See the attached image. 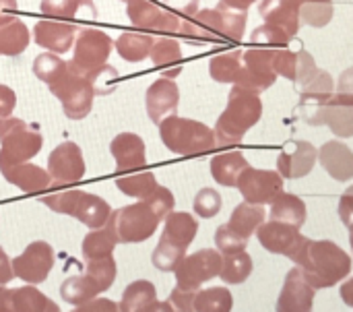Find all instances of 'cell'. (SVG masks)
Returning a JSON list of instances; mask_svg holds the SVG:
<instances>
[{"mask_svg":"<svg viewBox=\"0 0 353 312\" xmlns=\"http://www.w3.org/2000/svg\"><path fill=\"white\" fill-rule=\"evenodd\" d=\"M290 259L316 290L333 288L352 273V257L333 240H310L304 236Z\"/></svg>","mask_w":353,"mask_h":312,"instance_id":"6da1fadb","label":"cell"},{"mask_svg":"<svg viewBox=\"0 0 353 312\" xmlns=\"http://www.w3.org/2000/svg\"><path fill=\"white\" fill-rule=\"evenodd\" d=\"M263 118V101L261 95L252 89L234 85L228 95V106L215 124V141L217 145H238L246 137V133L256 126Z\"/></svg>","mask_w":353,"mask_h":312,"instance_id":"7a4b0ae2","label":"cell"},{"mask_svg":"<svg viewBox=\"0 0 353 312\" xmlns=\"http://www.w3.org/2000/svg\"><path fill=\"white\" fill-rule=\"evenodd\" d=\"M161 143L176 155L182 157H201L215 149V133L192 118H180L176 114L159 122Z\"/></svg>","mask_w":353,"mask_h":312,"instance_id":"3957f363","label":"cell"},{"mask_svg":"<svg viewBox=\"0 0 353 312\" xmlns=\"http://www.w3.org/2000/svg\"><path fill=\"white\" fill-rule=\"evenodd\" d=\"M163 222L165 226L159 244L153 251L151 263L159 271H174L186 257V251L199 232V222L186 211H170Z\"/></svg>","mask_w":353,"mask_h":312,"instance_id":"277c9868","label":"cell"},{"mask_svg":"<svg viewBox=\"0 0 353 312\" xmlns=\"http://www.w3.org/2000/svg\"><path fill=\"white\" fill-rule=\"evenodd\" d=\"M48 89L56 99H60L62 112L66 114V118L83 120L89 116L95 89H93V83L72 62L66 64V70L54 83H50Z\"/></svg>","mask_w":353,"mask_h":312,"instance_id":"5b68a950","label":"cell"},{"mask_svg":"<svg viewBox=\"0 0 353 312\" xmlns=\"http://www.w3.org/2000/svg\"><path fill=\"white\" fill-rule=\"evenodd\" d=\"M41 135L25 120L0 118V170L33 159L41 151Z\"/></svg>","mask_w":353,"mask_h":312,"instance_id":"8992f818","label":"cell"},{"mask_svg":"<svg viewBox=\"0 0 353 312\" xmlns=\"http://www.w3.org/2000/svg\"><path fill=\"white\" fill-rule=\"evenodd\" d=\"M108 222L114 226L120 244H141L149 240L161 224V220L145 201L112 211Z\"/></svg>","mask_w":353,"mask_h":312,"instance_id":"52a82bcc","label":"cell"},{"mask_svg":"<svg viewBox=\"0 0 353 312\" xmlns=\"http://www.w3.org/2000/svg\"><path fill=\"white\" fill-rule=\"evenodd\" d=\"M223 255L215 248H203L192 255H186L180 265L174 269L176 286L186 290H201L203 284L219 277Z\"/></svg>","mask_w":353,"mask_h":312,"instance_id":"ba28073f","label":"cell"},{"mask_svg":"<svg viewBox=\"0 0 353 312\" xmlns=\"http://www.w3.org/2000/svg\"><path fill=\"white\" fill-rule=\"evenodd\" d=\"M112 48H114V39L105 31L91 29V27L81 29L74 37V56L70 62L83 75H89L99 66L108 64Z\"/></svg>","mask_w":353,"mask_h":312,"instance_id":"9c48e42d","label":"cell"},{"mask_svg":"<svg viewBox=\"0 0 353 312\" xmlns=\"http://www.w3.org/2000/svg\"><path fill=\"white\" fill-rule=\"evenodd\" d=\"M275 48H250L242 54V68L234 85L252 89L256 93L267 91L275 85L277 72L273 66Z\"/></svg>","mask_w":353,"mask_h":312,"instance_id":"30bf717a","label":"cell"},{"mask_svg":"<svg viewBox=\"0 0 353 312\" xmlns=\"http://www.w3.org/2000/svg\"><path fill=\"white\" fill-rule=\"evenodd\" d=\"M335 95V81L327 70H321L306 87L300 89V118L308 126H325L329 99Z\"/></svg>","mask_w":353,"mask_h":312,"instance_id":"8fae6325","label":"cell"},{"mask_svg":"<svg viewBox=\"0 0 353 312\" xmlns=\"http://www.w3.org/2000/svg\"><path fill=\"white\" fill-rule=\"evenodd\" d=\"M180 35H182V39L190 41L192 46L228 41V27H225L221 8L215 6V8L196 10L192 17L182 19Z\"/></svg>","mask_w":353,"mask_h":312,"instance_id":"7c38bea8","label":"cell"},{"mask_svg":"<svg viewBox=\"0 0 353 312\" xmlns=\"http://www.w3.org/2000/svg\"><path fill=\"white\" fill-rule=\"evenodd\" d=\"M54 248L48 242H31L17 259H12V273L25 284L37 286L48 280L54 267Z\"/></svg>","mask_w":353,"mask_h":312,"instance_id":"4fadbf2b","label":"cell"},{"mask_svg":"<svg viewBox=\"0 0 353 312\" xmlns=\"http://www.w3.org/2000/svg\"><path fill=\"white\" fill-rule=\"evenodd\" d=\"M87 172L83 151L77 143L66 141L60 143L48 157V174L52 178V186H64L79 182Z\"/></svg>","mask_w":353,"mask_h":312,"instance_id":"5bb4252c","label":"cell"},{"mask_svg":"<svg viewBox=\"0 0 353 312\" xmlns=\"http://www.w3.org/2000/svg\"><path fill=\"white\" fill-rule=\"evenodd\" d=\"M236 188L242 193L244 201L254 205H269L283 191V176L273 170H256L248 166L240 174Z\"/></svg>","mask_w":353,"mask_h":312,"instance_id":"9a60e30c","label":"cell"},{"mask_svg":"<svg viewBox=\"0 0 353 312\" xmlns=\"http://www.w3.org/2000/svg\"><path fill=\"white\" fill-rule=\"evenodd\" d=\"M128 19L132 21V25L143 27V29H151V31H159L163 35H174L180 33V25L182 19L174 12H170L168 8H159V4H155L153 0H128Z\"/></svg>","mask_w":353,"mask_h":312,"instance_id":"2e32d148","label":"cell"},{"mask_svg":"<svg viewBox=\"0 0 353 312\" xmlns=\"http://www.w3.org/2000/svg\"><path fill=\"white\" fill-rule=\"evenodd\" d=\"M319 162V149L308 141H288L277 157V172L288 178H304Z\"/></svg>","mask_w":353,"mask_h":312,"instance_id":"e0dca14e","label":"cell"},{"mask_svg":"<svg viewBox=\"0 0 353 312\" xmlns=\"http://www.w3.org/2000/svg\"><path fill=\"white\" fill-rule=\"evenodd\" d=\"M314 294H316V288L310 286V282L304 277L302 269L296 265L285 275V284H283V290L277 300V311L310 312L312 304H314Z\"/></svg>","mask_w":353,"mask_h":312,"instance_id":"ac0fdd59","label":"cell"},{"mask_svg":"<svg viewBox=\"0 0 353 312\" xmlns=\"http://www.w3.org/2000/svg\"><path fill=\"white\" fill-rule=\"evenodd\" d=\"M178 104H180V89H178L176 81L168 79V77H161L155 83H151L145 93V108H147L149 118L155 124H159L163 118L176 114Z\"/></svg>","mask_w":353,"mask_h":312,"instance_id":"d6986e66","label":"cell"},{"mask_svg":"<svg viewBox=\"0 0 353 312\" xmlns=\"http://www.w3.org/2000/svg\"><path fill=\"white\" fill-rule=\"evenodd\" d=\"M256 238L263 244V248H267L273 255H283V257H292L296 253V248L302 242V234L300 228L283 224V222H269V224H261L256 230Z\"/></svg>","mask_w":353,"mask_h":312,"instance_id":"ffe728a7","label":"cell"},{"mask_svg":"<svg viewBox=\"0 0 353 312\" xmlns=\"http://www.w3.org/2000/svg\"><path fill=\"white\" fill-rule=\"evenodd\" d=\"M110 153L116 159V172H134L147 166L145 141L134 133H120L110 143Z\"/></svg>","mask_w":353,"mask_h":312,"instance_id":"44dd1931","label":"cell"},{"mask_svg":"<svg viewBox=\"0 0 353 312\" xmlns=\"http://www.w3.org/2000/svg\"><path fill=\"white\" fill-rule=\"evenodd\" d=\"M77 37V27L66 23V21H37L33 27V41L48 52L54 54H64L74 46Z\"/></svg>","mask_w":353,"mask_h":312,"instance_id":"7402d4cb","label":"cell"},{"mask_svg":"<svg viewBox=\"0 0 353 312\" xmlns=\"http://www.w3.org/2000/svg\"><path fill=\"white\" fill-rule=\"evenodd\" d=\"M319 162L337 182H347L353 178V151L341 141H327L319 149Z\"/></svg>","mask_w":353,"mask_h":312,"instance_id":"603a6c76","label":"cell"},{"mask_svg":"<svg viewBox=\"0 0 353 312\" xmlns=\"http://www.w3.org/2000/svg\"><path fill=\"white\" fill-rule=\"evenodd\" d=\"M259 12L265 19V23L285 31L290 37L298 35L302 19L296 0H263Z\"/></svg>","mask_w":353,"mask_h":312,"instance_id":"cb8c5ba5","label":"cell"},{"mask_svg":"<svg viewBox=\"0 0 353 312\" xmlns=\"http://www.w3.org/2000/svg\"><path fill=\"white\" fill-rule=\"evenodd\" d=\"M0 172H2V176H4V180L8 184L21 188L23 193L33 195V193H41V191L52 188V178H50L48 170H43L39 166H33L29 162L2 168Z\"/></svg>","mask_w":353,"mask_h":312,"instance_id":"d4e9b609","label":"cell"},{"mask_svg":"<svg viewBox=\"0 0 353 312\" xmlns=\"http://www.w3.org/2000/svg\"><path fill=\"white\" fill-rule=\"evenodd\" d=\"M325 126H329L339 139L353 137V95L335 93L329 99L325 112Z\"/></svg>","mask_w":353,"mask_h":312,"instance_id":"484cf974","label":"cell"},{"mask_svg":"<svg viewBox=\"0 0 353 312\" xmlns=\"http://www.w3.org/2000/svg\"><path fill=\"white\" fill-rule=\"evenodd\" d=\"M110 215H112V207L108 205V201H103L97 195H91V193L81 191L79 197H77V201H74V209H72V215L70 217H74L83 226L95 230V228L105 226V222L110 220Z\"/></svg>","mask_w":353,"mask_h":312,"instance_id":"4316f807","label":"cell"},{"mask_svg":"<svg viewBox=\"0 0 353 312\" xmlns=\"http://www.w3.org/2000/svg\"><path fill=\"white\" fill-rule=\"evenodd\" d=\"M31 33L14 14L0 17V56H19L27 50Z\"/></svg>","mask_w":353,"mask_h":312,"instance_id":"83f0119b","label":"cell"},{"mask_svg":"<svg viewBox=\"0 0 353 312\" xmlns=\"http://www.w3.org/2000/svg\"><path fill=\"white\" fill-rule=\"evenodd\" d=\"M149 58L157 68L163 70V77L168 79H176L182 72V48L174 37H155Z\"/></svg>","mask_w":353,"mask_h":312,"instance_id":"f1b7e54d","label":"cell"},{"mask_svg":"<svg viewBox=\"0 0 353 312\" xmlns=\"http://www.w3.org/2000/svg\"><path fill=\"white\" fill-rule=\"evenodd\" d=\"M248 159L240 151H228L219 153L211 159V176L215 178L217 184L225 188H234L238 184L240 174L248 168Z\"/></svg>","mask_w":353,"mask_h":312,"instance_id":"f546056e","label":"cell"},{"mask_svg":"<svg viewBox=\"0 0 353 312\" xmlns=\"http://www.w3.org/2000/svg\"><path fill=\"white\" fill-rule=\"evenodd\" d=\"M269 205H271V220L273 222H283V224H290L296 228H302L306 224L308 209L300 197L281 191Z\"/></svg>","mask_w":353,"mask_h":312,"instance_id":"4dcf8cb0","label":"cell"},{"mask_svg":"<svg viewBox=\"0 0 353 312\" xmlns=\"http://www.w3.org/2000/svg\"><path fill=\"white\" fill-rule=\"evenodd\" d=\"M58 304L41 294L33 284L10 290L8 312H58Z\"/></svg>","mask_w":353,"mask_h":312,"instance_id":"1f68e13d","label":"cell"},{"mask_svg":"<svg viewBox=\"0 0 353 312\" xmlns=\"http://www.w3.org/2000/svg\"><path fill=\"white\" fill-rule=\"evenodd\" d=\"M116 244H120L118 236H116V230L110 222H105V226L101 228H95L91 230L85 238H83V244H81V253H83V259L85 261H91V259H101V257H108L114 253Z\"/></svg>","mask_w":353,"mask_h":312,"instance_id":"d6a6232c","label":"cell"},{"mask_svg":"<svg viewBox=\"0 0 353 312\" xmlns=\"http://www.w3.org/2000/svg\"><path fill=\"white\" fill-rule=\"evenodd\" d=\"M41 12L50 19L70 21V19H95V4L91 0H41Z\"/></svg>","mask_w":353,"mask_h":312,"instance_id":"836d02e7","label":"cell"},{"mask_svg":"<svg viewBox=\"0 0 353 312\" xmlns=\"http://www.w3.org/2000/svg\"><path fill=\"white\" fill-rule=\"evenodd\" d=\"M157 302V290L151 282L139 280L126 286L122 300H120V311L122 312H149L153 311Z\"/></svg>","mask_w":353,"mask_h":312,"instance_id":"e575fe53","label":"cell"},{"mask_svg":"<svg viewBox=\"0 0 353 312\" xmlns=\"http://www.w3.org/2000/svg\"><path fill=\"white\" fill-rule=\"evenodd\" d=\"M265 205H254V203H240L234 211H232V217L228 222V226L238 232L242 238L250 240V236L259 230V226L265 222Z\"/></svg>","mask_w":353,"mask_h":312,"instance_id":"d590c367","label":"cell"},{"mask_svg":"<svg viewBox=\"0 0 353 312\" xmlns=\"http://www.w3.org/2000/svg\"><path fill=\"white\" fill-rule=\"evenodd\" d=\"M155 37L151 33H134V31H126L122 33L114 46L116 52L126 60V62H141L145 58H149L151 46H153Z\"/></svg>","mask_w":353,"mask_h":312,"instance_id":"8d00e7d4","label":"cell"},{"mask_svg":"<svg viewBox=\"0 0 353 312\" xmlns=\"http://www.w3.org/2000/svg\"><path fill=\"white\" fill-rule=\"evenodd\" d=\"M99 292L97 284L85 273V275H72L66 282H62L60 286V296L64 302L72 304V306H81L89 300H93Z\"/></svg>","mask_w":353,"mask_h":312,"instance_id":"74e56055","label":"cell"},{"mask_svg":"<svg viewBox=\"0 0 353 312\" xmlns=\"http://www.w3.org/2000/svg\"><path fill=\"white\" fill-rule=\"evenodd\" d=\"M242 54L240 50H234V52H223V54H217L209 60V75L213 81L217 83H236L238 75H240V68H242Z\"/></svg>","mask_w":353,"mask_h":312,"instance_id":"f35d334b","label":"cell"},{"mask_svg":"<svg viewBox=\"0 0 353 312\" xmlns=\"http://www.w3.org/2000/svg\"><path fill=\"white\" fill-rule=\"evenodd\" d=\"M252 273V257L246 251L240 253H232V255H223V263H221V271L219 277L230 284V286H240L244 284Z\"/></svg>","mask_w":353,"mask_h":312,"instance_id":"ab89813d","label":"cell"},{"mask_svg":"<svg viewBox=\"0 0 353 312\" xmlns=\"http://www.w3.org/2000/svg\"><path fill=\"white\" fill-rule=\"evenodd\" d=\"M296 2H298L302 23H306L308 27H314V29L327 27L335 14L333 0H296Z\"/></svg>","mask_w":353,"mask_h":312,"instance_id":"60d3db41","label":"cell"},{"mask_svg":"<svg viewBox=\"0 0 353 312\" xmlns=\"http://www.w3.org/2000/svg\"><path fill=\"white\" fill-rule=\"evenodd\" d=\"M116 186L132 199L145 201L157 186V178L153 172H132L128 176H120L116 178Z\"/></svg>","mask_w":353,"mask_h":312,"instance_id":"b9f144b4","label":"cell"},{"mask_svg":"<svg viewBox=\"0 0 353 312\" xmlns=\"http://www.w3.org/2000/svg\"><path fill=\"white\" fill-rule=\"evenodd\" d=\"M232 309H234V298L228 288L196 290V296H194L196 312H230Z\"/></svg>","mask_w":353,"mask_h":312,"instance_id":"7bdbcfd3","label":"cell"},{"mask_svg":"<svg viewBox=\"0 0 353 312\" xmlns=\"http://www.w3.org/2000/svg\"><path fill=\"white\" fill-rule=\"evenodd\" d=\"M99 288V292H105L112 288L116 275H118V265L112 255L101 257V259H91L87 261V271H85Z\"/></svg>","mask_w":353,"mask_h":312,"instance_id":"ee69618b","label":"cell"},{"mask_svg":"<svg viewBox=\"0 0 353 312\" xmlns=\"http://www.w3.org/2000/svg\"><path fill=\"white\" fill-rule=\"evenodd\" d=\"M66 60H62L58 54H54V52H43V54H39L35 60H33V75L39 79V81H43L46 85H50V83H54L64 70H66Z\"/></svg>","mask_w":353,"mask_h":312,"instance_id":"f6af8a7d","label":"cell"},{"mask_svg":"<svg viewBox=\"0 0 353 312\" xmlns=\"http://www.w3.org/2000/svg\"><path fill=\"white\" fill-rule=\"evenodd\" d=\"M221 205H223V199L215 188H201L194 197L192 209L199 217L211 220L221 211Z\"/></svg>","mask_w":353,"mask_h":312,"instance_id":"bcb514c9","label":"cell"},{"mask_svg":"<svg viewBox=\"0 0 353 312\" xmlns=\"http://www.w3.org/2000/svg\"><path fill=\"white\" fill-rule=\"evenodd\" d=\"M290 35L269 23H265L263 27L254 29L250 35V41L256 43V48H285L290 43Z\"/></svg>","mask_w":353,"mask_h":312,"instance_id":"7dc6e473","label":"cell"},{"mask_svg":"<svg viewBox=\"0 0 353 312\" xmlns=\"http://www.w3.org/2000/svg\"><path fill=\"white\" fill-rule=\"evenodd\" d=\"M246 244H248V240L242 238L238 232H234L228 224L219 226L217 232H215V246H217V251L221 255H232V253L246 251Z\"/></svg>","mask_w":353,"mask_h":312,"instance_id":"c3c4849f","label":"cell"},{"mask_svg":"<svg viewBox=\"0 0 353 312\" xmlns=\"http://www.w3.org/2000/svg\"><path fill=\"white\" fill-rule=\"evenodd\" d=\"M273 66H275L277 77L294 81L296 68H298V52H292L288 48H275L273 50Z\"/></svg>","mask_w":353,"mask_h":312,"instance_id":"681fc988","label":"cell"},{"mask_svg":"<svg viewBox=\"0 0 353 312\" xmlns=\"http://www.w3.org/2000/svg\"><path fill=\"white\" fill-rule=\"evenodd\" d=\"M145 203H147V205L155 211V215L163 222V220H165V215H168L170 211H174L176 199H174V195H172V191H170V188H165V186L157 184V186H155V191L145 199Z\"/></svg>","mask_w":353,"mask_h":312,"instance_id":"f907efd6","label":"cell"},{"mask_svg":"<svg viewBox=\"0 0 353 312\" xmlns=\"http://www.w3.org/2000/svg\"><path fill=\"white\" fill-rule=\"evenodd\" d=\"M319 72H321V68L316 66L312 54L306 52V50H298V68H296V79H294V83L302 89V87H306Z\"/></svg>","mask_w":353,"mask_h":312,"instance_id":"816d5d0a","label":"cell"},{"mask_svg":"<svg viewBox=\"0 0 353 312\" xmlns=\"http://www.w3.org/2000/svg\"><path fill=\"white\" fill-rule=\"evenodd\" d=\"M91 83H93V89H95V95L97 93H110L112 87L116 85V79H118V70L112 68L110 64H103L99 66L97 70L85 75Z\"/></svg>","mask_w":353,"mask_h":312,"instance_id":"f5cc1de1","label":"cell"},{"mask_svg":"<svg viewBox=\"0 0 353 312\" xmlns=\"http://www.w3.org/2000/svg\"><path fill=\"white\" fill-rule=\"evenodd\" d=\"M194 296H196V290H186V288L176 286L170 294V302H172L174 311H194Z\"/></svg>","mask_w":353,"mask_h":312,"instance_id":"db71d44e","label":"cell"},{"mask_svg":"<svg viewBox=\"0 0 353 312\" xmlns=\"http://www.w3.org/2000/svg\"><path fill=\"white\" fill-rule=\"evenodd\" d=\"M165 8L180 19H188L199 10V0H163Z\"/></svg>","mask_w":353,"mask_h":312,"instance_id":"11a10c76","label":"cell"},{"mask_svg":"<svg viewBox=\"0 0 353 312\" xmlns=\"http://www.w3.org/2000/svg\"><path fill=\"white\" fill-rule=\"evenodd\" d=\"M77 312H116L120 311V304H116V302H112V300H108V298H93V300H89V302H85V304H81V306H77L74 309Z\"/></svg>","mask_w":353,"mask_h":312,"instance_id":"9f6ffc18","label":"cell"},{"mask_svg":"<svg viewBox=\"0 0 353 312\" xmlns=\"http://www.w3.org/2000/svg\"><path fill=\"white\" fill-rule=\"evenodd\" d=\"M14 106H17V93L8 85H0V118L10 116Z\"/></svg>","mask_w":353,"mask_h":312,"instance_id":"6f0895ef","label":"cell"},{"mask_svg":"<svg viewBox=\"0 0 353 312\" xmlns=\"http://www.w3.org/2000/svg\"><path fill=\"white\" fill-rule=\"evenodd\" d=\"M339 217L345 226L353 224V186H350L339 199Z\"/></svg>","mask_w":353,"mask_h":312,"instance_id":"680465c9","label":"cell"},{"mask_svg":"<svg viewBox=\"0 0 353 312\" xmlns=\"http://www.w3.org/2000/svg\"><path fill=\"white\" fill-rule=\"evenodd\" d=\"M12 277H14V273H12V261L8 259V255L0 246V286H6L8 282H12Z\"/></svg>","mask_w":353,"mask_h":312,"instance_id":"91938a15","label":"cell"},{"mask_svg":"<svg viewBox=\"0 0 353 312\" xmlns=\"http://www.w3.org/2000/svg\"><path fill=\"white\" fill-rule=\"evenodd\" d=\"M337 93H350L353 95V66L341 72L339 83H337Z\"/></svg>","mask_w":353,"mask_h":312,"instance_id":"94428289","label":"cell"},{"mask_svg":"<svg viewBox=\"0 0 353 312\" xmlns=\"http://www.w3.org/2000/svg\"><path fill=\"white\" fill-rule=\"evenodd\" d=\"M339 292H341V300H343L347 306H352L353 309V277L352 280H347V282L341 286V290H339Z\"/></svg>","mask_w":353,"mask_h":312,"instance_id":"6125c7cd","label":"cell"},{"mask_svg":"<svg viewBox=\"0 0 353 312\" xmlns=\"http://www.w3.org/2000/svg\"><path fill=\"white\" fill-rule=\"evenodd\" d=\"M221 2L230 8H236V10H248L256 0H221Z\"/></svg>","mask_w":353,"mask_h":312,"instance_id":"be15d7a7","label":"cell"},{"mask_svg":"<svg viewBox=\"0 0 353 312\" xmlns=\"http://www.w3.org/2000/svg\"><path fill=\"white\" fill-rule=\"evenodd\" d=\"M17 10V0H0V17Z\"/></svg>","mask_w":353,"mask_h":312,"instance_id":"e7e4bbea","label":"cell"},{"mask_svg":"<svg viewBox=\"0 0 353 312\" xmlns=\"http://www.w3.org/2000/svg\"><path fill=\"white\" fill-rule=\"evenodd\" d=\"M347 228H350V244H352V253H353V224H350Z\"/></svg>","mask_w":353,"mask_h":312,"instance_id":"03108f58","label":"cell"},{"mask_svg":"<svg viewBox=\"0 0 353 312\" xmlns=\"http://www.w3.org/2000/svg\"><path fill=\"white\" fill-rule=\"evenodd\" d=\"M122 2H128V0H122Z\"/></svg>","mask_w":353,"mask_h":312,"instance_id":"003e7915","label":"cell"}]
</instances>
